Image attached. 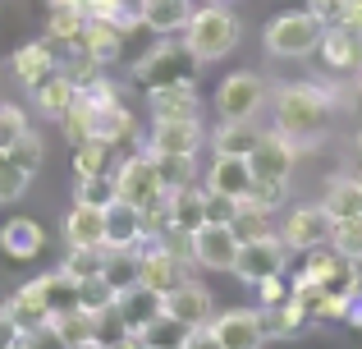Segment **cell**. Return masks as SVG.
I'll return each instance as SVG.
<instances>
[{
	"mask_svg": "<svg viewBox=\"0 0 362 349\" xmlns=\"http://www.w3.org/2000/svg\"><path fill=\"white\" fill-rule=\"evenodd\" d=\"M188 18H193V0H138V23L160 37L184 33Z\"/></svg>",
	"mask_w": 362,
	"mask_h": 349,
	"instance_id": "cell-22",
	"label": "cell"
},
{
	"mask_svg": "<svg viewBox=\"0 0 362 349\" xmlns=\"http://www.w3.org/2000/svg\"><path fill=\"white\" fill-rule=\"evenodd\" d=\"M28 129H33V125H28V115L18 106H0V147H5V152L28 134Z\"/></svg>",
	"mask_w": 362,
	"mask_h": 349,
	"instance_id": "cell-42",
	"label": "cell"
},
{
	"mask_svg": "<svg viewBox=\"0 0 362 349\" xmlns=\"http://www.w3.org/2000/svg\"><path fill=\"white\" fill-rule=\"evenodd\" d=\"M33 101H37V115L64 120V115H69V106L78 101V83H74L69 69H55L46 83H37V88H33Z\"/></svg>",
	"mask_w": 362,
	"mask_h": 349,
	"instance_id": "cell-19",
	"label": "cell"
},
{
	"mask_svg": "<svg viewBox=\"0 0 362 349\" xmlns=\"http://www.w3.org/2000/svg\"><path fill=\"white\" fill-rule=\"evenodd\" d=\"M165 317H175L179 326H211V317H216L211 290L197 285V280H184V285L165 290Z\"/></svg>",
	"mask_w": 362,
	"mask_h": 349,
	"instance_id": "cell-12",
	"label": "cell"
},
{
	"mask_svg": "<svg viewBox=\"0 0 362 349\" xmlns=\"http://www.w3.org/2000/svg\"><path fill=\"white\" fill-rule=\"evenodd\" d=\"M9 161H14V166H23L28 175H37V171H42V161H46V147H42V134H37V129H28V134L18 138L14 147H9Z\"/></svg>",
	"mask_w": 362,
	"mask_h": 349,
	"instance_id": "cell-36",
	"label": "cell"
},
{
	"mask_svg": "<svg viewBox=\"0 0 362 349\" xmlns=\"http://www.w3.org/2000/svg\"><path fill=\"white\" fill-rule=\"evenodd\" d=\"M262 322H266V341H293V336H303V326L312 317L298 308V299H284L275 308H262Z\"/></svg>",
	"mask_w": 362,
	"mask_h": 349,
	"instance_id": "cell-26",
	"label": "cell"
},
{
	"mask_svg": "<svg viewBox=\"0 0 362 349\" xmlns=\"http://www.w3.org/2000/svg\"><path fill=\"white\" fill-rule=\"evenodd\" d=\"M115 317L129 326V331H147L156 317H165V294L151 290V285H133V290H124V294H119Z\"/></svg>",
	"mask_w": 362,
	"mask_h": 349,
	"instance_id": "cell-16",
	"label": "cell"
},
{
	"mask_svg": "<svg viewBox=\"0 0 362 349\" xmlns=\"http://www.w3.org/2000/svg\"><path fill=\"white\" fill-rule=\"evenodd\" d=\"M271 110H275V129L293 143H317L330 129L335 115V97L321 83H280L271 92Z\"/></svg>",
	"mask_w": 362,
	"mask_h": 349,
	"instance_id": "cell-1",
	"label": "cell"
},
{
	"mask_svg": "<svg viewBox=\"0 0 362 349\" xmlns=\"http://www.w3.org/2000/svg\"><path fill=\"white\" fill-rule=\"evenodd\" d=\"M51 42H69L78 51V37L88 28V5L83 0H64V5H51Z\"/></svg>",
	"mask_w": 362,
	"mask_h": 349,
	"instance_id": "cell-28",
	"label": "cell"
},
{
	"mask_svg": "<svg viewBox=\"0 0 362 349\" xmlns=\"http://www.w3.org/2000/svg\"><path fill=\"white\" fill-rule=\"evenodd\" d=\"M247 161H252V171L262 179H289L293 161H298V147H293V138H284L280 129H266V134H257Z\"/></svg>",
	"mask_w": 362,
	"mask_h": 349,
	"instance_id": "cell-11",
	"label": "cell"
},
{
	"mask_svg": "<svg viewBox=\"0 0 362 349\" xmlns=\"http://www.w3.org/2000/svg\"><path fill=\"white\" fill-rule=\"evenodd\" d=\"M358 156H362V134H358Z\"/></svg>",
	"mask_w": 362,
	"mask_h": 349,
	"instance_id": "cell-51",
	"label": "cell"
},
{
	"mask_svg": "<svg viewBox=\"0 0 362 349\" xmlns=\"http://www.w3.org/2000/svg\"><path fill=\"white\" fill-rule=\"evenodd\" d=\"M188 336V326H179L175 317H156V322L142 331V341H147V349H179Z\"/></svg>",
	"mask_w": 362,
	"mask_h": 349,
	"instance_id": "cell-38",
	"label": "cell"
},
{
	"mask_svg": "<svg viewBox=\"0 0 362 349\" xmlns=\"http://www.w3.org/2000/svg\"><path fill=\"white\" fill-rule=\"evenodd\" d=\"M289 244H284V234H262V239H247L239 244V258H234V271L230 276H239L243 285H262V280L280 276L284 262H289Z\"/></svg>",
	"mask_w": 362,
	"mask_h": 349,
	"instance_id": "cell-7",
	"label": "cell"
},
{
	"mask_svg": "<svg viewBox=\"0 0 362 349\" xmlns=\"http://www.w3.org/2000/svg\"><path fill=\"white\" fill-rule=\"evenodd\" d=\"M78 202H88V207H101V212H110V207L119 202L115 171H101V175H88V179H78Z\"/></svg>",
	"mask_w": 362,
	"mask_h": 349,
	"instance_id": "cell-32",
	"label": "cell"
},
{
	"mask_svg": "<svg viewBox=\"0 0 362 349\" xmlns=\"http://www.w3.org/2000/svg\"><path fill=\"white\" fill-rule=\"evenodd\" d=\"M247 202L266 207V212H280L284 202H289V179H252V193H247Z\"/></svg>",
	"mask_w": 362,
	"mask_h": 349,
	"instance_id": "cell-37",
	"label": "cell"
},
{
	"mask_svg": "<svg viewBox=\"0 0 362 349\" xmlns=\"http://www.w3.org/2000/svg\"><path fill=\"white\" fill-rule=\"evenodd\" d=\"M252 161L247 156H230V152H216L211 156V166H206V188H216V193H230V198H243L252 193Z\"/></svg>",
	"mask_w": 362,
	"mask_h": 349,
	"instance_id": "cell-15",
	"label": "cell"
},
{
	"mask_svg": "<svg viewBox=\"0 0 362 349\" xmlns=\"http://www.w3.org/2000/svg\"><path fill=\"white\" fill-rule=\"evenodd\" d=\"M257 134L262 129H252V120H221V125L211 129V138L206 143L216 147V152H230V156H247L257 143Z\"/></svg>",
	"mask_w": 362,
	"mask_h": 349,
	"instance_id": "cell-29",
	"label": "cell"
},
{
	"mask_svg": "<svg viewBox=\"0 0 362 349\" xmlns=\"http://www.w3.org/2000/svg\"><path fill=\"white\" fill-rule=\"evenodd\" d=\"M18 349H69V345H64V336L55 331V322H46V326H37V331H23Z\"/></svg>",
	"mask_w": 362,
	"mask_h": 349,
	"instance_id": "cell-43",
	"label": "cell"
},
{
	"mask_svg": "<svg viewBox=\"0 0 362 349\" xmlns=\"http://www.w3.org/2000/svg\"><path fill=\"white\" fill-rule=\"evenodd\" d=\"M106 349H147V341H142V331H119L106 341Z\"/></svg>",
	"mask_w": 362,
	"mask_h": 349,
	"instance_id": "cell-48",
	"label": "cell"
},
{
	"mask_svg": "<svg viewBox=\"0 0 362 349\" xmlns=\"http://www.w3.org/2000/svg\"><path fill=\"white\" fill-rule=\"evenodd\" d=\"M5 313L14 317L23 331H37V326H46L51 322V299H46V276H37V280H28V285H18L14 294L5 299Z\"/></svg>",
	"mask_w": 362,
	"mask_h": 349,
	"instance_id": "cell-14",
	"label": "cell"
},
{
	"mask_svg": "<svg viewBox=\"0 0 362 349\" xmlns=\"http://www.w3.org/2000/svg\"><path fill=\"white\" fill-rule=\"evenodd\" d=\"M330 244H335V253H344V258L362 262V216H354V221H335Z\"/></svg>",
	"mask_w": 362,
	"mask_h": 349,
	"instance_id": "cell-39",
	"label": "cell"
},
{
	"mask_svg": "<svg viewBox=\"0 0 362 349\" xmlns=\"http://www.w3.org/2000/svg\"><path fill=\"white\" fill-rule=\"evenodd\" d=\"M354 179H358V184H362V156H358V171H354Z\"/></svg>",
	"mask_w": 362,
	"mask_h": 349,
	"instance_id": "cell-50",
	"label": "cell"
},
{
	"mask_svg": "<svg viewBox=\"0 0 362 349\" xmlns=\"http://www.w3.org/2000/svg\"><path fill=\"white\" fill-rule=\"evenodd\" d=\"M206 143L197 120H156L147 138V152L156 156H197V147Z\"/></svg>",
	"mask_w": 362,
	"mask_h": 349,
	"instance_id": "cell-13",
	"label": "cell"
},
{
	"mask_svg": "<svg viewBox=\"0 0 362 349\" xmlns=\"http://www.w3.org/2000/svg\"><path fill=\"white\" fill-rule=\"evenodd\" d=\"M28 184H33V175L5 156V161H0V202H18V198L28 193Z\"/></svg>",
	"mask_w": 362,
	"mask_h": 349,
	"instance_id": "cell-40",
	"label": "cell"
},
{
	"mask_svg": "<svg viewBox=\"0 0 362 349\" xmlns=\"http://www.w3.org/2000/svg\"><path fill=\"white\" fill-rule=\"evenodd\" d=\"M124 33H129V28H119V23H106V18H88V28H83V37H78V51H83V55H92V60L106 69V64H115V60H119V51H124Z\"/></svg>",
	"mask_w": 362,
	"mask_h": 349,
	"instance_id": "cell-20",
	"label": "cell"
},
{
	"mask_svg": "<svg viewBox=\"0 0 362 349\" xmlns=\"http://www.w3.org/2000/svg\"><path fill=\"white\" fill-rule=\"evenodd\" d=\"M197 97L193 83H170V88H156L151 92V120H197Z\"/></svg>",
	"mask_w": 362,
	"mask_h": 349,
	"instance_id": "cell-24",
	"label": "cell"
},
{
	"mask_svg": "<svg viewBox=\"0 0 362 349\" xmlns=\"http://www.w3.org/2000/svg\"><path fill=\"white\" fill-rule=\"evenodd\" d=\"M234 212H239V198L230 193H216V188H206L202 193V221H234Z\"/></svg>",
	"mask_w": 362,
	"mask_h": 349,
	"instance_id": "cell-41",
	"label": "cell"
},
{
	"mask_svg": "<svg viewBox=\"0 0 362 349\" xmlns=\"http://www.w3.org/2000/svg\"><path fill=\"white\" fill-rule=\"evenodd\" d=\"M257 290H262V304H266V308H275V304H284V299H293V290H284V280H280V276L262 280Z\"/></svg>",
	"mask_w": 362,
	"mask_h": 349,
	"instance_id": "cell-46",
	"label": "cell"
},
{
	"mask_svg": "<svg viewBox=\"0 0 362 349\" xmlns=\"http://www.w3.org/2000/svg\"><path fill=\"white\" fill-rule=\"evenodd\" d=\"M64 248H106V212L74 202V212L64 216Z\"/></svg>",
	"mask_w": 362,
	"mask_h": 349,
	"instance_id": "cell-18",
	"label": "cell"
},
{
	"mask_svg": "<svg viewBox=\"0 0 362 349\" xmlns=\"http://www.w3.org/2000/svg\"><path fill=\"white\" fill-rule=\"evenodd\" d=\"M138 276H142L138 248H110V244H106V267H101V280H106V285H115L119 294H124V290L138 285Z\"/></svg>",
	"mask_w": 362,
	"mask_h": 349,
	"instance_id": "cell-30",
	"label": "cell"
},
{
	"mask_svg": "<svg viewBox=\"0 0 362 349\" xmlns=\"http://www.w3.org/2000/svg\"><path fill=\"white\" fill-rule=\"evenodd\" d=\"M18 341H23V326H18L14 317H9L5 308H0V349H14Z\"/></svg>",
	"mask_w": 362,
	"mask_h": 349,
	"instance_id": "cell-47",
	"label": "cell"
},
{
	"mask_svg": "<svg viewBox=\"0 0 362 349\" xmlns=\"http://www.w3.org/2000/svg\"><path fill=\"white\" fill-rule=\"evenodd\" d=\"M358 92H362V69H358Z\"/></svg>",
	"mask_w": 362,
	"mask_h": 349,
	"instance_id": "cell-52",
	"label": "cell"
},
{
	"mask_svg": "<svg viewBox=\"0 0 362 349\" xmlns=\"http://www.w3.org/2000/svg\"><path fill=\"white\" fill-rule=\"evenodd\" d=\"M101 267H106V248H69V253H64V262H60V271H64V276H74L78 285H83V280H97Z\"/></svg>",
	"mask_w": 362,
	"mask_h": 349,
	"instance_id": "cell-34",
	"label": "cell"
},
{
	"mask_svg": "<svg viewBox=\"0 0 362 349\" xmlns=\"http://www.w3.org/2000/svg\"><path fill=\"white\" fill-rule=\"evenodd\" d=\"M147 239H151L147 212H138V207H129V202H115L106 212V244L110 248H142Z\"/></svg>",
	"mask_w": 362,
	"mask_h": 349,
	"instance_id": "cell-17",
	"label": "cell"
},
{
	"mask_svg": "<svg viewBox=\"0 0 362 349\" xmlns=\"http://www.w3.org/2000/svg\"><path fill=\"white\" fill-rule=\"evenodd\" d=\"M151 161H156V175H160V184H165V193L170 188H184V184H193V156H156L151 152Z\"/></svg>",
	"mask_w": 362,
	"mask_h": 349,
	"instance_id": "cell-35",
	"label": "cell"
},
{
	"mask_svg": "<svg viewBox=\"0 0 362 349\" xmlns=\"http://www.w3.org/2000/svg\"><path fill=\"white\" fill-rule=\"evenodd\" d=\"M46 5H64V0H46Z\"/></svg>",
	"mask_w": 362,
	"mask_h": 349,
	"instance_id": "cell-53",
	"label": "cell"
},
{
	"mask_svg": "<svg viewBox=\"0 0 362 349\" xmlns=\"http://www.w3.org/2000/svg\"><path fill=\"white\" fill-rule=\"evenodd\" d=\"M326 212L335 216V221H354V216H362V184L354 175H335L326 184Z\"/></svg>",
	"mask_w": 362,
	"mask_h": 349,
	"instance_id": "cell-27",
	"label": "cell"
},
{
	"mask_svg": "<svg viewBox=\"0 0 362 349\" xmlns=\"http://www.w3.org/2000/svg\"><path fill=\"white\" fill-rule=\"evenodd\" d=\"M308 9L321 18L326 28H335V23H344V9H349V0H308Z\"/></svg>",
	"mask_w": 362,
	"mask_h": 349,
	"instance_id": "cell-44",
	"label": "cell"
},
{
	"mask_svg": "<svg viewBox=\"0 0 362 349\" xmlns=\"http://www.w3.org/2000/svg\"><path fill=\"white\" fill-rule=\"evenodd\" d=\"M0 248H5L9 258L28 262V258H37V253L46 248V234H42V225H37L33 216H14V221H5V230H0Z\"/></svg>",
	"mask_w": 362,
	"mask_h": 349,
	"instance_id": "cell-25",
	"label": "cell"
},
{
	"mask_svg": "<svg viewBox=\"0 0 362 349\" xmlns=\"http://www.w3.org/2000/svg\"><path fill=\"white\" fill-rule=\"evenodd\" d=\"M55 69H60V60H55V42H28V46L14 51V79L23 83L28 92H33L37 83H46Z\"/></svg>",
	"mask_w": 362,
	"mask_h": 349,
	"instance_id": "cell-21",
	"label": "cell"
},
{
	"mask_svg": "<svg viewBox=\"0 0 362 349\" xmlns=\"http://www.w3.org/2000/svg\"><path fill=\"white\" fill-rule=\"evenodd\" d=\"M188 258L202 271H234V258H239V234L225 221H202L188 230Z\"/></svg>",
	"mask_w": 362,
	"mask_h": 349,
	"instance_id": "cell-6",
	"label": "cell"
},
{
	"mask_svg": "<svg viewBox=\"0 0 362 349\" xmlns=\"http://www.w3.org/2000/svg\"><path fill=\"white\" fill-rule=\"evenodd\" d=\"M193 69H197L193 51L165 42V46L147 51L138 64H133V83H142L147 92H156V88H170V83H193Z\"/></svg>",
	"mask_w": 362,
	"mask_h": 349,
	"instance_id": "cell-5",
	"label": "cell"
},
{
	"mask_svg": "<svg viewBox=\"0 0 362 349\" xmlns=\"http://www.w3.org/2000/svg\"><path fill=\"white\" fill-rule=\"evenodd\" d=\"M280 234H284V244L298 248V253L326 248L330 234H335V216L326 212V202H303V207H293V212L284 216Z\"/></svg>",
	"mask_w": 362,
	"mask_h": 349,
	"instance_id": "cell-9",
	"label": "cell"
},
{
	"mask_svg": "<svg viewBox=\"0 0 362 349\" xmlns=\"http://www.w3.org/2000/svg\"><path fill=\"white\" fill-rule=\"evenodd\" d=\"M234 234H239V244H247V239H262V234H275L271 230V212L266 207H257V202H239V212H234Z\"/></svg>",
	"mask_w": 362,
	"mask_h": 349,
	"instance_id": "cell-33",
	"label": "cell"
},
{
	"mask_svg": "<svg viewBox=\"0 0 362 349\" xmlns=\"http://www.w3.org/2000/svg\"><path fill=\"white\" fill-rule=\"evenodd\" d=\"M239 37H243L239 14H234L230 5H221V0H211V5H197L193 18H188V28H184V46L193 51L197 64L225 60V55L239 46Z\"/></svg>",
	"mask_w": 362,
	"mask_h": 349,
	"instance_id": "cell-2",
	"label": "cell"
},
{
	"mask_svg": "<svg viewBox=\"0 0 362 349\" xmlns=\"http://www.w3.org/2000/svg\"><path fill=\"white\" fill-rule=\"evenodd\" d=\"M115 188H119V202L138 207V212H151V207L165 198V184H160V175H156L151 152H138V156H129V161H119L115 166Z\"/></svg>",
	"mask_w": 362,
	"mask_h": 349,
	"instance_id": "cell-8",
	"label": "cell"
},
{
	"mask_svg": "<svg viewBox=\"0 0 362 349\" xmlns=\"http://www.w3.org/2000/svg\"><path fill=\"white\" fill-rule=\"evenodd\" d=\"M179 349H225V345L216 341L211 326H188V336H184V345H179Z\"/></svg>",
	"mask_w": 362,
	"mask_h": 349,
	"instance_id": "cell-45",
	"label": "cell"
},
{
	"mask_svg": "<svg viewBox=\"0 0 362 349\" xmlns=\"http://www.w3.org/2000/svg\"><path fill=\"white\" fill-rule=\"evenodd\" d=\"M321 37H326V23L312 9H289V14H275L266 23L262 42L275 60H303V55L321 51Z\"/></svg>",
	"mask_w": 362,
	"mask_h": 349,
	"instance_id": "cell-3",
	"label": "cell"
},
{
	"mask_svg": "<svg viewBox=\"0 0 362 349\" xmlns=\"http://www.w3.org/2000/svg\"><path fill=\"white\" fill-rule=\"evenodd\" d=\"M211 331L225 349H262L266 345L262 308H225V313L211 317Z\"/></svg>",
	"mask_w": 362,
	"mask_h": 349,
	"instance_id": "cell-10",
	"label": "cell"
},
{
	"mask_svg": "<svg viewBox=\"0 0 362 349\" xmlns=\"http://www.w3.org/2000/svg\"><path fill=\"white\" fill-rule=\"evenodd\" d=\"M344 28L362 33V0H349V9H344Z\"/></svg>",
	"mask_w": 362,
	"mask_h": 349,
	"instance_id": "cell-49",
	"label": "cell"
},
{
	"mask_svg": "<svg viewBox=\"0 0 362 349\" xmlns=\"http://www.w3.org/2000/svg\"><path fill=\"white\" fill-rule=\"evenodd\" d=\"M321 55H326V69H335V74L362 69V33H354V28H344V23L326 28V37H321Z\"/></svg>",
	"mask_w": 362,
	"mask_h": 349,
	"instance_id": "cell-23",
	"label": "cell"
},
{
	"mask_svg": "<svg viewBox=\"0 0 362 349\" xmlns=\"http://www.w3.org/2000/svg\"><path fill=\"white\" fill-rule=\"evenodd\" d=\"M266 101H271V88L252 69H234L216 83V115L221 120H257Z\"/></svg>",
	"mask_w": 362,
	"mask_h": 349,
	"instance_id": "cell-4",
	"label": "cell"
},
{
	"mask_svg": "<svg viewBox=\"0 0 362 349\" xmlns=\"http://www.w3.org/2000/svg\"><path fill=\"white\" fill-rule=\"evenodd\" d=\"M110 147H115V143H106V138H88V143H78V147H74V175L88 179V175L110 171Z\"/></svg>",
	"mask_w": 362,
	"mask_h": 349,
	"instance_id": "cell-31",
	"label": "cell"
}]
</instances>
